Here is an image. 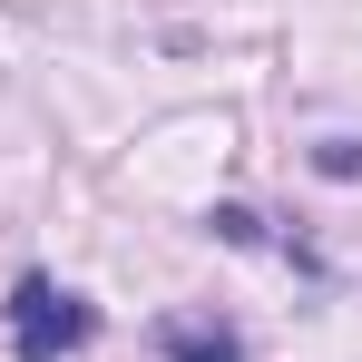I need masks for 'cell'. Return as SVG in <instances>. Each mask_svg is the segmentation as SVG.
<instances>
[{
	"label": "cell",
	"instance_id": "obj_1",
	"mask_svg": "<svg viewBox=\"0 0 362 362\" xmlns=\"http://www.w3.org/2000/svg\"><path fill=\"white\" fill-rule=\"evenodd\" d=\"M0 323H10V353L20 362H69V353L98 343V303L69 294L59 274H20L10 303H0Z\"/></svg>",
	"mask_w": 362,
	"mask_h": 362
},
{
	"label": "cell",
	"instance_id": "obj_2",
	"mask_svg": "<svg viewBox=\"0 0 362 362\" xmlns=\"http://www.w3.org/2000/svg\"><path fill=\"white\" fill-rule=\"evenodd\" d=\"M157 353L167 362H245V333L216 323V313H167L157 323Z\"/></svg>",
	"mask_w": 362,
	"mask_h": 362
},
{
	"label": "cell",
	"instance_id": "obj_3",
	"mask_svg": "<svg viewBox=\"0 0 362 362\" xmlns=\"http://www.w3.org/2000/svg\"><path fill=\"white\" fill-rule=\"evenodd\" d=\"M206 226H216L226 245H274V235H264V216H255V206H216Z\"/></svg>",
	"mask_w": 362,
	"mask_h": 362
},
{
	"label": "cell",
	"instance_id": "obj_4",
	"mask_svg": "<svg viewBox=\"0 0 362 362\" xmlns=\"http://www.w3.org/2000/svg\"><path fill=\"white\" fill-rule=\"evenodd\" d=\"M313 167H323V177H343V186H353V177H362V137H323V147H313Z\"/></svg>",
	"mask_w": 362,
	"mask_h": 362
}]
</instances>
